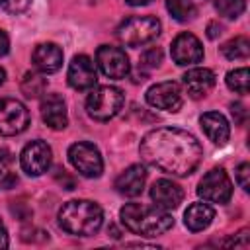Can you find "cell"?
I'll return each instance as SVG.
<instances>
[{
  "label": "cell",
  "mask_w": 250,
  "mask_h": 250,
  "mask_svg": "<svg viewBox=\"0 0 250 250\" xmlns=\"http://www.w3.org/2000/svg\"><path fill=\"white\" fill-rule=\"evenodd\" d=\"M139 152L148 166L178 178L189 176L203 156L199 141L178 127H158L148 131L139 145Z\"/></svg>",
  "instance_id": "6da1fadb"
},
{
  "label": "cell",
  "mask_w": 250,
  "mask_h": 250,
  "mask_svg": "<svg viewBox=\"0 0 250 250\" xmlns=\"http://www.w3.org/2000/svg\"><path fill=\"white\" fill-rule=\"evenodd\" d=\"M121 223L125 229L139 236H158L164 234L174 227V219L168 211L156 207V205H145V203H127L119 211Z\"/></svg>",
  "instance_id": "7a4b0ae2"
},
{
  "label": "cell",
  "mask_w": 250,
  "mask_h": 250,
  "mask_svg": "<svg viewBox=\"0 0 250 250\" xmlns=\"http://www.w3.org/2000/svg\"><path fill=\"white\" fill-rule=\"evenodd\" d=\"M104 223V211L96 201L70 199L59 209V227L74 236H92Z\"/></svg>",
  "instance_id": "3957f363"
},
{
  "label": "cell",
  "mask_w": 250,
  "mask_h": 250,
  "mask_svg": "<svg viewBox=\"0 0 250 250\" xmlns=\"http://www.w3.org/2000/svg\"><path fill=\"white\" fill-rule=\"evenodd\" d=\"M125 104V94L117 86H96L86 98V113L94 121H109L113 119Z\"/></svg>",
  "instance_id": "277c9868"
},
{
  "label": "cell",
  "mask_w": 250,
  "mask_h": 250,
  "mask_svg": "<svg viewBox=\"0 0 250 250\" xmlns=\"http://www.w3.org/2000/svg\"><path fill=\"white\" fill-rule=\"evenodd\" d=\"M117 39L127 47H143L158 37L160 21L152 16H133L119 23Z\"/></svg>",
  "instance_id": "5b68a950"
},
{
  "label": "cell",
  "mask_w": 250,
  "mask_h": 250,
  "mask_svg": "<svg viewBox=\"0 0 250 250\" xmlns=\"http://www.w3.org/2000/svg\"><path fill=\"white\" fill-rule=\"evenodd\" d=\"M68 160L84 178H98L104 172V160L96 145L80 141L68 146Z\"/></svg>",
  "instance_id": "8992f818"
},
{
  "label": "cell",
  "mask_w": 250,
  "mask_h": 250,
  "mask_svg": "<svg viewBox=\"0 0 250 250\" xmlns=\"http://www.w3.org/2000/svg\"><path fill=\"white\" fill-rule=\"evenodd\" d=\"M197 195L209 203H227L232 197V182L223 168H211L197 186Z\"/></svg>",
  "instance_id": "52a82bcc"
},
{
  "label": "cell",
  "mask_w": 250,
  "mask_h": 250,
  "mask_svg": "<svg viewBox=\"0 0 250 250\" xmlns=\"http://www.w3.org/2000/svg\"><path fill=\"white\" fill-rule=\"evenodd\" d=\"M29 111L16 98H0V135L14 137L27 129Z\"/></svg>",
  "instance_id": "ba28073f"
},
{
  "label": "cell",
  "mask_w": 250,
  "mask_h": 250,
  "mask_svg": "<svg viewBox=\"0 0 250 250\" xmlns=\"http://www.w3.org/2000/svg\"><path fill=\"white\" fill-rule=\"evenodd\" d=\"M51 162H53V150L51 146L41 141V139H35L31 143H27L20 154V164H21V170L27 174V176H41L45 174L49 168H51Z\"/></svg>",
  "instance_id": "9c48e42d"
},
{
  "label": "cell",
  "mask_w": 250,
  "mask_h": 250,
  "mask_svg": "<svg viewBox=\"0 0 250 250\" xmlns=\"http://www.w3.org/2000/svg\"><path fill=\"white\" fill-rule=\"evenodd\" d=\"M96 64L100 66L104 76L113 80L125 78L131 70L127 53L121 47H113V45H102L96 51Z\"/></svg>",
  "instance_id": "30bf717a"
},
{
  "label": "cell",
  "mask_w": 250,
  "mask_h": 250,
  "mask_svg": "<svg viewBox=\"0 0 250 250\" xmlns=\"http://www.w3.org/2000/svg\"><path fill=\"white\" fill-rule=\"evenodd\" d=\"M146 104L156 107V109H164V111H180L182 104H184V98H182V90L178 86V82L174 80H166V82H158V84H152L146 94Z\"/></svg>",
  "instance_id": "8fae6325"
},
{
  "label": "cell",
  "mask_w": 250,
  "mask_h": 250,
  "mask_svg": "<svg viewBox=\"0 0 250 250\" xmlns=\"http://www.w3.org/2000/svg\"><path fill=\"white\" fill-rule=\"evenodd\" d=\"M170 53H172L174 62L180 64V66H189V64L201 62V59H203L201 41H199L193 33H188V31L180 33V35L172 41Z\"/></svg>",
  "instance_id": "7c38bea8"
},
{
  "label": "cell",
  "mask_w": 250,
  "mask_h": 250,
  "mask_svg": "<svg viewBox=\"0 0 250 250\" xmlns=\"http://www.w3.org/2000/svg\"><path fill=\"white\" fill-rule=\"evenodd\" d=\"M66 76H68V84L74 90H88V88H94L98 80V70L94 61L88 55H76L68 64Z\"/></svg>",
  "instance_id": "4fadbf2b"
},
{
  "label": "cell",
  "mask_w": 250,
  "mask_h": 250,
  "mask_svg": "<svg viewBox=\"0 0 250 250\" xmlns=\"http://www.w3.org/2000/svg\"><path fill=\"white\" fill-rule=\"evenodd\" d=\"M41 119L47 127L61 131L68 125V113H66V104L62 96L59 94H45L41 100Z\"/></svg>",
  "instance_id": "5bb4252c"
},
{
  "label": "cell",
  "mask_w": 250,
  "mask_h": 250,
  "mask_svg": "<svg viewBox=\"0 0 250 250\" xmlns=\"http://www.w3.org/2000/svg\"><path fill=\"white\" fill-rule=\"evenodd\" d=\"M150 199L154 201L156 207H160L164 211H172V209H176L182 203L184 189L176 182L166 180V178H160L150 188Z\"/></svg>",
  "instance_id": "9a60e30c"
},
{
  "label": "cell",
  "mask_w": 250,
  "mask_h": 250,
  "mask_svg": "<svg viewBox=\"0 0 250 250\" xmlns=\"http://www.w3.org/2000/svg\"><path fill=\"white\" fill-rule=\"evenodd\" d=\"M146 182V170L141 164H131L115 178V189L125 197H137L143 193Z\"/></svg>",
  "instance_id": "2e32d148"
},
{
  "label": "cell",
  "mask_w": 250,
  "mask_h": 250,
  "mask_svg": "<svg viewBox=\"0 0 250 250\" xmlns=\"http://www.w3.org/2000/svg\"><path fill=\"white\" fill-rule=\"evenodd\" d=\"M31 61L43 74H53L62 66V49L57 43H39L33 49Z\"/></svg>",
  "instance_id": "e0dca14e"
},
{
  "label": "cell",
  "mask_w": 250,
  "mask_h": 250,
  "mask_svg": "<svg viewBox=\"0 0 250 250\" xmlns=\"http://www.w3.org/2000/svg\"><path fill=\"white\" fill-rule=\"evenodd\" d=\"M182 82L188 90V94L191 98H203L211 92V88L215 86L217 78H215V72L209 70V68H189L184 76H182Z\"/></svg>",
  "instance_id": "ac0fdd59"
},
{
  "label": "cell",
  "mask_w": 250,
  "mask_h": 250,
  "mask_svg": "<svg viewBox=\"0 0 250 250\" xmlns=\"http://www.w3.org/2000/svg\"><path fill=\"white\" fill-rule=\"evenodd\" d=\"M199 123H201V129L205 131V135L209 137V141L213 145H227L229 137H230V127H229V121L223 113L219 111H207L199 117Z\"/></svg>",
  "instance_id": "d6986e66"
},
{
  "label": "cell",
  "mask_w": 250,
  "mask_h": 250,
  "mask_svg": "<svg viewBox=\"0 0 250 250\" xmlns=\"http://www.w3.org/2000/svg\"><path fill=\"white\" fill-rule=\"evenodd\" d=\"M213 219H215V209L201 201L191 203L184 213V223L191 232H199V230L207 229Z\"/></svg>",
  "instance_id": "ffe728a7"
},
{
  "label": "cell",
  "mask_w": 250,
  "mask_h": 250,
  "mask_svg": "<svg viewBox=\"0 0 250 250\" xmlns=\"http://www.w3.org/2000/svg\"><path fill=\"white\" fill-rule=\"evenodd\" d=\"M20 88L25 98H39L47 90V78L43 76V72H25Z\"/></svg>",
  "instance_id": "44dd1931"
},
{
  "label": "cell",
  "mask_w": 250,
  "mask_h": 250,
  "mask_svg": "<svg viewBox=\"0 0 250 250\" xmlns=\"http://www.w3.org/2000/svg\"><path fill=\"white\" fill-rule=\"evenodd\" d=\"M166 10L176 21H191L197 16V6L193 0H166Z\"/></svg>",
  "instance_id": "7402d4cb"
},
{
  "label": "cell",
  "mask_w": 250,
  "mask_h": 250,
  "mask_svg": "<svg viewBox=\"0 0 250 250\" xmlns=\"http://www.w3.org/2000/svg\"><path fill=\"white\" fill-rule=\"evenodd\" d=\"M221 51H223V55H225L229 61H244V59H248V55H250V41H248V37L238 35V37L227 41V43L221 47Z\"/></svg>",
  "instance_id": "603a6c76"
},
{
  "label": "cell",
  "mask_w": 250,
  "mask_h": 250,
  "mask_svg": "<svg viewBox=\"0 0 250 250\" xmlns=\"http://www.w3.org/2000/svg\"><path fill=\"white\" fill-rule=\"evenodd\" d=\"M227 86L236 94H242V96L248 94V90H250V72H248V68L242 66V68L230 70L227 74Z\"/></svg>",
  "instance_id": "cb8c5ba5"
},
{
  "label": "cell",
  "mask_w": 250,
  "mask_h": 250,
  "mask_svg": "<svg viewBox=\"0 0 250 250\" xmlns=\"http://www.w3.org/2000/svg\"><path fill=\"white\" fill-rule=\"evenodd\" d=\"M215 8L223 18L234 20L244 12L246 0H215Z\"/></svg>",
  "instance_id": "d4e9b609"
},
{
  "label": "cell",
  "mask_w": 250,
  "mask_h": 250,
  "mask_svg": "<svg viewBox=\"0 0 250 250\" xmlns=\"http://www.w3.org/2000/svg\"><path fill=\"white\" fill-rule=\"evenodd\" d=\"M139 68L143 70H152V68H158L160 62H162V49L160 47H150L146 49L143 55H141V61H139Z\"/></svg>",
  "instance_id": "484cf974"
},
{
  "label": "cell",
  "mask_w": 250,
  "mask_h": 250,
  "mask_svg": "<svg viewBox=\"0 0 250 250\" xmlns=\"http://www.w3.org/2000/svg\"><path fill=\"white\" fill-rule=\"evenodd\" d=\"M31 6V0H0V10L8 14H21Z\"/></svg>",
  "instance_id": "4316f807"
},
{
  "label": "cell",
  "mask_w": 250,
  "mask_h": 250,
  "mask_svg": "<svg viewBox=\"0 0 250 250\" xmlns=\"http://www.w3.org/2000/svg\"><path fill=\"white\" fill-rule=\"evenodd\" d=\"M234 176H236V184H238L244 191H248V189H250V182H248V178H250V164H248V162L238 164V168L234 170Z\"/></svg>",
  "instance_id": "83f0119b"
},
{
  "label": "cell",
  "mask_w": 250,
  "mask_h": 250,
  "mask_svg": "<svg viewBox=\"0 0 250 250\" xmlns=\"http://www.w3.org/2000/svg\"><path fill=\"white\" fill-rule=\"evenodd\" d=\"M248 229H242V230H238L232 238H229L227 242H225V246H234V248H242V250H246L248 248Z\"/></svg>",
  "instance_id": "f1b7e54d"
},
{
  "label": "cell",
  "mask_w": 250,
  "mask_h": 250,
  "mask_svg": "<svg viewBox=\"0 0 250 250\" xmlns=\"http://www.w3.org/2000/svg\"><path fill=\"white\" fill-rule=\"evenodd\" d=\"M16 184H18V176L0 168V189H12L16 188Z\"/></svg>",
  "instance_id": "f546056e"
},
{
  "label": "cell",
  "mask_w": 250,
  "mask_h": 250,
  "mask_svg": "<svg viewBox=\"0 0 250 250\" xmlns=\"http://www.w3.org/2000/svg\"><path fill=\"white\" fill-rule=\"evenodd\" d=\"M230 111H232V117H234V121L238 123V125H242L244 121H246V105H242L240 102H236V104H232L230 105Z\"/></svg>",
  "instance_id": "4dcf8cb0"
},
{
  "label": "cell",
  "mask_w": 250,
  "mask_h": 250,
  "mask_svg": "<svg viewBox=\"0 0 250 250\" xmlns=\"http://www.w3.org/2000/svg\"><path fill=\"white\" fill-rule=\"evenodd\" d=\"M223 33V25H219L217 21H211L209 25H207V37L209 39H215V37H219Z\"/></svg>",
  "instance_id": "1f68e13d"
},
{
  "label": "cell",
  "mask_w": 250,
  "mask_h": 250,
  "mask_svg": "<svg viewBox=\"0 0 250 250\" xmlns=\"http://www.w3.org/2000/svg\"><path fill=\"white\" fill-rule=\"evenodd\" d=\"M8 49H10V37L4 29H0V57H4L8 53Z\"/></svg>",
  "instance_id": "d6a6232c"
},
{
  "label": "cell",
  "mask_w": 250,
  "mask_h": 250,
  "mask_svg": "<svg viewBox=\"0 0 250 250\" xmlns=\"http://www.w3.org/2000/svg\"><path fill=\"white\" fill-rule=\"evenodd\" d=\"M12 150H8L6 146H0V164H10L14 158H12Z\"/></svg>",
  "instance_id": "836d02e7"
},
{
  "label": "cell",
  "mask_w": 250,
  "mask_h": 250,
  "mask_svg": "<svg viewBox=\"0 0 250 250\" xmlns=\"http://www.w3.org/2000/svg\"><path fill=\"white\" fill-rule=\"evenodd\" d=\"M10 240H8V230L4 227V223L0 221V248H8Z\"/></svg>",
  "instance_id": "e575fe53"
},
{
  "label": "cell",
  "mask_w": 250,
  "mask_h": 250,
  "mask_svg": "<svg viewBox=\"0 0 250 250\" xmlns=\"http://www.w3.org/2000/svg\"><path fill=\"white\" fill-rule=\"evenodd\" d=\"M127 4H131V6H146L148 2H152V0H125Z\"/></svg>",
  "instance_id": "d590c367"
},
{
  "label": "cell",
  "mask_w": 250,
  "mask_h": 250,
  "mask_svg": "<svg viewBox=\"0 0 250 250\" xmlns=\"http://www.w3.org/2000/svg\"><path fill=\"white\" fill-rule=\"evenodd\" d=\"M107 230H111V236H113V238H119V230H117L115 227H109Z\"/></svg>",
  "instance_id": "8d00e7d4"
},
{
  "label": "cell",
  "mask_w": 250,
  "mask_h": 250,
  "mask_svg": "<svg viewBox=\"0 0 250 250\" xmlns=\"http://www.w3.org/2000/svg\"><path fill=\"white\" fill-rule=\"evenodd\" d=\"M4 78H6V72H4V68L0 66V86L4 84Z\"/></svg>",
  "instance_id": "74e56055"
}]
</instances>
